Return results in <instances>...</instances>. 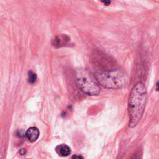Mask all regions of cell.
Listing matches in <instances>:
<instances>
[{
  "label": "cell",
  "instance_id": "1",
  "mask_svg": "<svg viewBox=\"0 0 159 159\" xmlns=\"http://www.w3.org/2000/svg\"><path fill=\"white\" fill-rule=\"evenodd\" d=\"M147 90L143 83H137L132 88L128 101V113L129 115V127L133 128L137 126L144 111Z\"/></svg>",
  "mask_w": 159,
  "mask_h": 159
},
{
  "label": "cell",
  "instance_id": "2",
  "mask_svg": "<svg viewBox=\"0 0 159 159\" xmlns=\"http://www.w3.org/2000/svg\"><path fill=\"white\" fill-rule=\"evenodd\" d=\"M94 75L99 85L109 89L122 88L127 81L126 75L118 70L97 71Z\"/></svg>",
  "mask_w": 159,
  "mask_h": 159
},
{
  "label": "cell",
  "instance_id": "3",
  "mask_svg": "<svg viewBox=\"0 0 159 159\" xmlns=\"http://www.w3.org/2000/svg\"><path fill=\"white\" fill-rule=\"evenodd\" d=\"M77 86L81 92L89 96L97 95L100 92V87L95 77L85 69L77 70L75 74Z\"/></svg>",
  "mask_w": 159,
  "mask_h": 159
},
{
  "label": "cell",
  "instance_id": "4",
  "mask_svg": "<svg viewBox=\"0 0 159 159\" xmlns=\"http://www.w3.org/2000/svg\"><path fill=\"white\" fill-rule=\"evenodd\" d=\"M70 41V38L66 34H58L52 40V44L56 48L67 45Z\"/></svg>",
  "mask_w": 159,
  "mask_h": 159
},
{
  "label": "cell",
  "instance_id": "5",
  "mask_svg": "<svg viewBox=\"0 0 159 159\" xmlns=\"http://www.w3.org/2000/svg\"><path fill=\"white\" fill-rule=\"evenodd\" d=\"M40 132L38 128L36 127H29L25 133L28 139L31 142V143H34L38 139L39 137Z\"/></svg>",
  "mask_w": 159,
  "mask_h": 159
},
{
  "label": "cell",
  "instance_id": "6",
  "mask_svg": "<svg viewBox=\"0 0 159 159\" xmlns=\"http://www.w3.org/2000/svg\"><path fill=\"white\" fill-rule=\"evenodd\" d=\"M55 151L60 156L67 157L70 154L71 149L66 144H61L57 146L55 148Z\"/></svg>",
  "mask_w": 159,
  "mask_h": 159
},
{
  "label": "cell",
  "instance_id": "7",
  "mask_svg": "<svg viewBox=\"0 0 159 159\" xmlns=\"http://www.w3.org/2000/svg\"><path fill=\"white\" fill-rule=\"evenodd\" d=\"M37 78V76L35 74V73L33 72L32 71H29L28 72V82L30 84H33L36 81Z\"/></svg>",
  "mask_w": 159,
  "mask_h": 159
},
{
  "label": "cell",
  "instance_id": "8",
  "mask_svg": "<svg viewBox=\"0 0 159 159\" xmlns=\"http://www.w3.org/2000/svg\"><path fill=\"white\" fill-rule=\"evenodd\" d=\"M131 159H141V155L139 153V152L137 153L136 154L134 155Z\"/></svg>",
  "mask_w": 159,
  "mask_h": 159
},
{
  "label": "cell",
  "instance_id": "9",
  "mask_svg": "<svg viewBox=\"0 0 159 159\" xmlns=\"http://www.w3.org/2000/svg\"><path fill=\"white\" fill-rule=\"evenodd\" d=\"M72 159H83V157L81 156H77V155H74L72 157Z\"/></svg>",
  "mask_w": 159,
  "mask_h": 159
},
{
  "label": "cell",
  "instance_id": "10",
  "mask_svg": "<svg viewBox=\"0 0 159 159\" xmlns=\"http://www.w3.org/2000/svg\"><path fill=\"white\" fill-rule=\"evenodd\" d=\"M19 153L21 156H24V155H25V153H26V150H25L24 149H22L19 150Z\"/></svg>",
  "mask_w": 159,
  "mask_h": 159
},
{
  "label": "cell",
  "instance_id": "11",
  "mask_svg": "<svg viewBox=\"0 0 159 159\" xmlns=\"http://www.w3.org/2000/svg\"><path fill=\"white\" fill-rule=\"evenodd\" d=\"M156 89V91H157V92H158V91H159V80H158V81L157 82Z\"/></svg>",
  "mask_w": 159,
  "mask_h": 159
},
{
  "label": "cell",
  "instance_id": "12",
  "mask_svg": "<svg viewBox=\"0 0 159 159\" xmlns=\"http://www.w3.org/2000/svg\"><path fill=\"white\" fill-rule=\"evenodd\" d=\"M102 3H103L105 4V5L106 6H108V5H110V3H111V1H102Z\"/></svg>",
  "mask_w": 159,
  "mask_h": 159
}]
</instances>
